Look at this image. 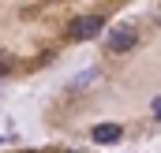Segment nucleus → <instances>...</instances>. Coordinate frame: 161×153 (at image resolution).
Wrapping results in <instances>:
<instances>
[{
    "label": "nucleus",
    "mask_w": 161,
    "mask_h": 153,
    "mask_svg": "<svg viewBox=\"0 0 161 153\" xmlns=\"http://www.w3.org/2000/svg\"><path fill=\"white\" fill-rule=\"evenodd\" d=\"M139 45V34H135V26H127V23H120V26H109V34H105V49L109 52H131Z\"/></svg>",
    "instance_id": "f257e3e1"
},
{
    "label": "nucleus",
    "mask_w": 161,
    "mask_h": 153,
    "mask_svg": "<svg viewBox=\"0 0 161 153\" xmlns=\"http://www.w3.org/2000/svg\"><path fill=\"white\" fill-rule=\"evenodd\" d=\"M101 30H105V19H101V15H82V19H75V23L68 26V34H71V38H79V41L97 38Z\"/></svg>",
    "instance_id": "f03ea898"
},
{
    "label": "nucleus",
    "mask_w": 161,
    "mask_h": 153,
    "mask_svg": "<svg viewBox=\"0 0 161 153\" xmlns=\"http://www.w3.org/2000/svg\"><path fill=\"white\" fill-rule=\"evenodd\" d=\"M90 138H94V142H101V146L120 142V138H124V127H120V123H97V127L90 131Z\"/></svg>",
    "instance_id": "7ed1b4c3"
},
{
    "label": "nucleus",
    "mask_w": 161,
    "mask_h": 153,
    "mask_svg": "<svg viewBox=\"0 0 161 153\" xmlns=\"http://www.w3.org/2000/svg\"><path fill=\"white\" fill-rule=\"evenodd\" d=\"M4 71H11V56H8V52H0V75H4Z\"/></svg>",
    "instance_id": "20e7f679"
},
{
    "label": "nucleus",
    "mask_w": 161,
    "mask_h": 153,
    "mask_svg": "<svg viewBox=\"0 0 161 153\" xmlns=\"http://www.w3.org/2000/svg\"><path fill=\"white\" fill-rule=\"evenodd\" d=\"M150 108H154V119L161 123V97H154V105H150Z\"/></svg>",
    "instance_id": "39448f33"
}]
</instances>
